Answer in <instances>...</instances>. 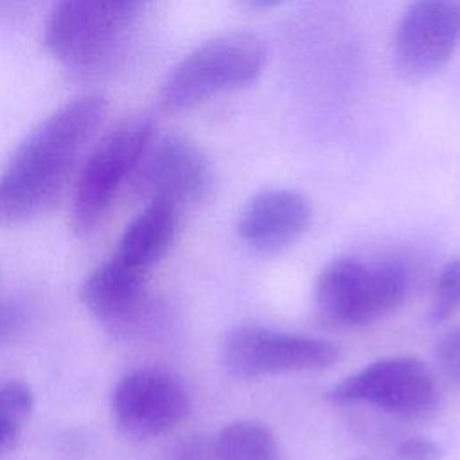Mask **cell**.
Segmentation results:
<instances>
[{"label": "cell", "instance_id": "obj_1", "mask_svg": "<svg viewBox=\"0 0 460 460\" xmlns=\"http://www.w3.org/2000/svg\"><path fill=\"white\" fill-rule=\"evenodd\" d=\"M106 111L102 95H81L27 133L0 171V225L31 221L56 205Z\"/></svg>", "mask_w": 460, "mask_h": 460}, {"label": "cell", "instance_id": "obj_2", "mask_svg": "<svg viewBox=\"0 0 460 460\" xmlns=\"http://www.w3.org/2000/svg\"><path fill=\"white\" fill-rule=\"evenodd\" d=\"M266 59V45L255 34L228 32L212 38L172 66L160 88V104L176 113L221 92L243 88L261 75Z\"/></svg>", "mask_w": 460, "mask_h": 460}, {"label": "cell", "instance_id": "obj_3", "mask_svg": "<svg viewBox=\"0 0 460 460\" xmlns=\"http://www.w3.org/2000/svg\"><path fill=\"white\" fill-rule=\"evenodd\" d=\"M408 273L397 261L329 262L314 282V305L323 320L358 327L394 313L406 298Z\"/></svg>", "mask_w": 460, "mask_h": 460}, {"label": "cell", "instance_id": "obj_4", "mask_svg": "<svg viewBox=\"0 0 460 460\" xmlns=\"http://www.w3.org/2000/svg\"><path fill=\"white\" fill-rule=\"evenodd\" d=\"M155 133L153 119L131 115L104 133L92 147L81 165L74 190L70 223L75 234H90L104 219L120 189L129 185Z\"/></svg>", "mask_w": 460, "mask_h": 460}, {"label": "cell", "instance_id": "obj_5", "mask_svg": "<svg viewBox=\"0 0 460 460\" xmlns=\"http://www.w3.org/2000/svg\"><path fill=\"white\" fill-rule=\"evenodd\" d=\"M140 5L138 0H56L43 45L70 68H95L113 56Z\"/></svg>", "mask_w": 460, "mask_h": 460}, {"label": "cell", "instance_id": "obj_6", "mask_svg": "<svg viewBox=\"0 0 460 460\" xmlns=\"http://www.w3.org/2000/svg\"><path fill=\"white\" fill-rule=\"evenodd\" d=\"M225 368L239 379L271 374L322 370L334 365L340 349L322 338L275 331L262 325H235L221 347Z\"/></svg>", "mask_w": 460, "mask_h": 460}, {"label": "cell", "instance_id": "obj_7", "mask_svg": "<svg viewBox=\"0 0 460 460\" xmlns=\"http://www.w3.org/2000/svg\"><path fill=\"white\" fill-rule=\"evenodd\" d=\"M327 397L334 404L363 402L397 417L415 419L435 408L438 390L431 370L419 358L390 356L347 376Z\"/></svg>", "mask_w": 460, "mask_h": 460}, {"label": "cell", "instance_id": "obj_8", "mask_svg": "<svg viewBox=\"0 0 460 460\" xmlns=\"http://www.w3.org/2000/svg\"><path fill=\"white\" fill-rule=\"evenodd\" d=\"M212 183V167L205 153L178 133H155L129 180L131 190L146 201L162 199L178 208L203 201Z\"/></svg>", "mask_w": 460, "mask_h": 460}, {"label": "cell", "instance_id": "obj_9", "mask_svg": "<svg viewBox=\"0 0 460 460\" xmlns=\"http://www.w3.org/2000/svg\"><path fill=\"white\" fill-rule=\"evenodd\" d=\"M185 386L156 368L131 370L120 377L111 395L119 429L133 438H155L174 429L189 413Z\"/></svg>", "mask_w": 460, "mask_h": 460}, {"label": "cell", "instance_id": "obj_10", "mask_svg": "<svg viewBox=\"0 0 460 460\" xmlns=\"http://www.w3.org/2000/svg\"><path fill=\"white\" fill-rule=\"evenodd\" d=\"M460 43V0H411L394 40V61L408 79L438 72Z\"/></svg>", "mask_w": 460, "mask_h": 460}, {"label": "cell", "instance_id": "obj_11", "mask_svg": "<svg viewBox=\"0 0 460 460\" xmlns=\"http://www.w3.org/2000/svg\"><path fill=\"white\" fill-rule=\"evenodd\" d=\"M311 223L313 207L302 192L266 189L246 203L237 221V232L250 248L277 253L293 246Z\"/></svg>", "mask_w": 460, "mask_h": 460}, {"label": "cell", "instance_id": "obj_12", "mask_svg": "<svg viewBox=\"0 0 460 460\" xmlns=\"http://www.w3.org/2000/svg\"><path fill=\"white\" fill-rule=\"evenodd\" d=\"M81 300L97 320L110 325H131L146 311L147 270L113 255L84 279Z\"/></svg>", "mask_w": 460, "mask_h": 460}, {"label": "cell", "instance_id": "obj_13", "mask_svg": "<svg viewBox=\"0 0 460 460\" xmlns=\"http://www.w3.org/2000/svg\"><path fill=\"white\" fill-rule=\"evenodd\" d=\"M180 226V208L169 201H147L142 212L126 226L117 255L126 262L149 270L174 244Z\"/></svg>", "mask_w": 460, "mask_h": 460}, {"label": "cell", "instance_id": "obj_14", "mask_svg": "<svg viewBox=\"0 0 460 460\" xmlns=\"http://www.w3.org/2000/svg\"><path fill=\"white\" fill-rule=\"evenodd\" d=\"M214 460H280L271 429L255 420H234L223 426L212 442Z\"/></svg>", "mask_w": 460, "mask_h": 460}, {"label": "cell", "instance_id": "obj_15", "mask_svg": "<svg viewBox=\"0 0 460 460\" xmlns=\"http://www.w3.org/2000/svg\"><path fill=\"white\" fill-rule=\"evenodd\" d=\"M32 411V392L18 379L0 383V456L9 453Z\"/></svg>", "mask_w": 460, "mask_h": 460}, {"label": "cell", "instance_id": "obj_16", "mask_svg": "<svg viewBox=\"0 0 460 460\" xmlns=\"http://www.w3.org/2000/svg\"><path fill=\"white\" fill-rule=\"evenodd\" d=\"M460 311V257L449 259L431 291L429 302V318L433 323H442L455 316Z\"/></svg>", "mask_w": 460, "mask_h": 460}, {"label": "cell", "instance_id": "obj_17", "mask_svg": "<svg viewBox=\"0 0 460 460\" xmlns=\"http://www.w3.org/2000/svg\"><path fill=\"white\" fill-rule=\"evenodd\" d=\"M435 358L442 374L460 386V323L440 336L435 345Z\"/></svg>", "mask_w": 460, "mask_h": 460}, {"label": "cell", "instance_id": "obj_18", "mask_svg": "<svg viewBox=\"0 0 460 460\" xmlns=\"http://www.w3.org/2000/svg\"><path fill=\"white\" fill-rule=\"evenodd\" d=\"M29 313L20 300H0V345L16 338L27 325Z\"/></svg>", "mask_w": 460, "mask_h": 460}, {"label": "cell", "instance_id": "obj_19", "mask_svg": "<svg viewBox=\"0 0 460 460\" xmlns=\"http://www.w3.org/2000/svg\"><path fill=\"white\" fill-rule=\"evenodd\" d=\"M397 460H442V447L428 437H408L395 446Z\"/></svg>", "mask_w": 460, "mask_h": 460}, {"label": "cell", "instance_id": "obj_20", "mask_svg": "<svg viewBox=\"0 0 460 460\" xmlns=\"http://www.w3.org/2000/svg\"><path fill=\"white\" fill-rule=\"evenodd\" d=\"M38 0H0V22H16L27 16Z\"/></svg>", "mask_w": 460, "mask_h": 460}, {"label": "cell", "instance_id": "obj_21", "mask_svg": "<svg viewBox=\"0 0 460 460\" xmlns=\"http://www.w3.org/2000/svg\"><path fill=\"white\" fill-rule=\"evenodd\" d=\"M284 2H288V0H239V4L243 7H246L248 11H268Z\"/></svg>", "mask_w": 460, "mask_h": 460}, {"label": "cell", "instance_id": "obj_22", "mask_svg": "<svg viewBox=\"0 0 460 460\" xmlns=\"http://www.w3.org/2000/svg\"><path fill=\"white\" fill-rule=\"evenodd\" d=\"M138 2H142V4H144V2H146V0H138Z\"/></svg>", "mask_w": 460, "mask_h": 460}]
</instances>
